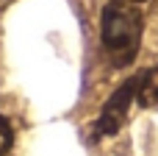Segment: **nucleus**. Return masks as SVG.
<instances>
[{"label":"nucleus","instance_id":"f257e3e1","mask_svg":"<svg viewBox=\"0 0 158 156\" xmlns=\"http://www.w3.org/2000/svg\"><path fill=\"white\" fill-rule=\"evenodd\" d=\"M147 0H106L100 14V45L111 67H128L139 56Z\"/></svg>","mask_w":158,"mask_h":156},{"label":"nucleus","instance_id":"f03ea898","mask_svg":"<svg viewBox=\"0 0 158 156\" xmlns=\"http://www.w3.org/2000/svg\"><path fill=\"white\" fill-rule=\"evenodd\" d=\"M139 89H142V73L139 75H131L125 84H119L114 89V95L106 100V106L100 109L97 120H94V140H103V137H114L125 120H128V112L133 103H139Z\"/></svg>","mask_w":158,"mask_h":156},{"label":"nucleus","instance_id":"7ed1b4c3","mask_svg":"<svg viewBox=\"0 0 158 156\" xmlns=\"http://www.w3.org/2000/svg\"><path fill=\"white\" fill-rule=\"evenodd\" d=\"M139 106H142V109H158V64L142 73Z\"/></svg>","mask_w":158,"mask_h":156},{"label":"nucleus","instance_id":"20e7f679","mask_svg":"<svg viewBox=\"0 0 158 156\" xmlns=\"http://www.w3.org/2000/svg\"><path fill=\"white\" fill-rule=\"evenodd\" d=\"M11 145H14V128H11V123L0 114V156L8 154Z\"/></svg>","mask_w":158,"mask_h":156}]
</instances>
